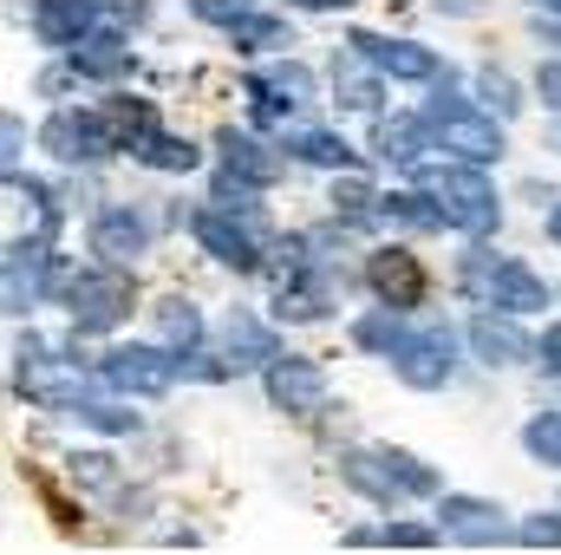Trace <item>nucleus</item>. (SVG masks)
Here are the masks:
<instances>
[{"label":"nucleus","instance_id":"nucleus-1","mask_svg":"<svg viewBox=\"0 0 561 555\" xmlns=\"http://www.w3.org/2000/svg\"><path fill=\"white\" fill-rule=\"evenodd\" d=\"M412 177L431 196V209H437L444 229H457V236H490L496 229L503 209H496V183L483 177V163H463V157H450V163H412Z\"/></svg>","mask_w":561,"mask_h":555},{"label":"nucleus","instance_id":"nucleus-2","mask_svg":"<svg viewBox=\"0 0 561 555\" xmlns=\"http://www.w3.org/2000/svg\"><path fill=\"white\" fill-rule=\"evenodd\" d=\"M457 281H463V294H470L477 307H496V314H542V307H549V281L536 275L529 262H516V256L470 249Z\"/></svg>","mask_w":561,"mask_h":555},{"label":"nucleus","instance_id":"nucleus-3","mask_svg":"<svg viewBox=\"0 0 561 555\" xmlns=\"http://www.w3.org/2000/svg\"><path fill=\"white\" fill-rule=\"evenodd\" d=\"M424 125H431V144L463 157V163H496L503 157V125L490 105H470V99H450V72L437 86V99L424 105Z\"/></svg>","mask_w":561,"mask_h":555},{"label":"nucleus","instance_id":"nucleus-4","mask_svg":"<svg viewBox=\"0 0 561 555\" xmlns=\"http://www.w3.org/2000/svg\"><path fill=\"white\" fill-rule=\"evenodd\" d=\"M59 294H66V314H72L79 333H105V327H118V320L131 314V275H125L118 262L72 275Z\"/></svg>","mask_w":561,"mask_h":555},{"label":"nucleus","instance_id":"nucleus-5","mask_svg":"<svg viewBox=\"0 0 561 555\" xmlns=\"http://www.w3.org/2000/svg\"><path fill=\"white\" fill-rule=\"evenodd\" d=\"M13 360H20V366H13V393H20V399L53 406V412H66V406H79V399H85V373H79L72 360H53L39 340H26Z\"/></svg>","mask_w":561,"mask_h":555},{"label":"nucleus","instance_id":"nucleus-6","mask_svg":"<svg viewBox=\"0 0 561 555\" xmlns=\"http://www.w3.org/2000/svg\"><path fill=\"white\" fill-rule=\"evenodd\" d=\"M176 353H163V347H112L105 360H99V380L112 386V393H131V399H163L170 393V380H176Z\"/></svg>","mask_w":561,"mask_h":555},{"label":"nucleus","instance_id":"nucleus-7","mask_svg":"<svg viewBox=\"0 0 561 555\" xmlns=\"http://www.w3.org/2000/svg\"><path fill=\"white\" fill-rule=\"evenodd\" d=\"M39 144H46L59 163H99V157L125 150L118 132L105 125V112H53V125L39 132Z\"/></svg>","mask_w":561,"mask_h":555},{"label":"nucleus","instance_id":"nucleus-8","mask_svg":"<svg viewBox=\"0 0 561 555\" xmlns=\"http://www.w3.org/2000/svg\"><path fill=\"white\" fill-rule=\"evenodd\" d=\"M392 373L419 393H437L450 373H457V333L450 327H424V333H405V347L392 353Z\"/></svg>","mask_w":561,"mask_h":555},{"label":"nucleus","instance_id":"nucleus-9","mask_svg":"<svg viewBox=\"0 0 561 555\" xmlns=\"http://www.w3.org/2000/svg\"><path fill=\"white\" fill-rule=\"evenodd\" d=\"M190 236L222 262V269H262V242H255V229H242L236 223V209H222V203H209V209H196L190 216Z\"/></svg>","mask_w":561,"mask_h":555},{"label":"nucleus","instance_id":"nucleus-10","mask_svg":"<svg viewBox=\"0 0 561 555\" xmlns=\"http://www.w3.org/2000/svg\"><path fill=\"white\" fill-rule=\"evenodd\" d=\"M268 399H275L280 412H320V406H327V373H320V366H313V360H294V353H287V360H268Z\"/></svg>","mask_w":561,"mask_h":555},{"label":"nucleus","instance_id":"nucleus-11","mask_svg":"<svg viewBox=\"0 0 561 555\" xmlns=\"http://www.w3.org/2000/svg\"><path fill=\"white\" fill-rule=\"evenodd\" d=\"M373 72H392V79H437V53H424L419 39H379V33H353L346 39Z\"/></svg>","mask_w":561,"mask_h":555},{"label":"nucleus","instance_id":"nucleus-12","mask_svg":"<svg viewBox=\"0 0 561 555\" xmlns=\"http://www.w3.org/2000/svg\"><path fill=\"white\" fill-rule=\"evenodd\" d=\"M366 281H373V294H379L386 307H399V314L424 301V269H419L412 249H379V256L366 262Z\"/></svg>","mask_w":561,"mask_h":555},{"label":"nucleus","instance_id":"nucleus-13","mask_svg":"<svg viewBox=\"0 0 561 555\" xmlns=\"http://www.w3.org/2000/svg\"><path fill=\"white\" fill-rule=\"evenodd\" d=\"M437 536H450V543H503L510 530H503L496 503H483V497H444L437 503Z\"/></svg>","mask_w":561,"mask_h":555},{"label":"nucleus","instance_id":"nucleus-14","mask_svg":"<svg viewBox=\"0 0 561 555\" xmlns=\"http://www.w3.org/2000/svg\"><path fill=\"white\" fill-rule=\"evenodd\" d=\"M46 269H53L46 242H7V281H0L7 314H26V307L46 294Z\"/></svg>","mask_w":561,"mask_h":555},{"label":"nucleus","instance_id":"nucleus-15","mask_svg":"<svg viewBox=\"0 0 561 555\" xmlns=\"http://www.w3.org/2000/svg\"><path fill=\"white\" fill-rule=\"evenodd\" d=\"M105 13V0H33V33L46 39V46H79L85 33H92V20Z\"/></svg>","mask_w":561,"mask_h":555},{"label":"nucleus","instance_id":"nucleus-16","mask_svg":"<svg viewBox=\"0 0 561 555\" xmlns=\"http://www.w3.org/2000/svg\"><path fill=\"white\" fill-rule=\"evenodd\" d=\"M150 249V223H144L131 203H118V209H105L99 223H92V256H105V262H131V256H144Z\"/></svg>","mask_w":561,"mask_h":555},{"label":"nucleus","instance_id":"nucleus-17","mask_svg":"<svg viewBox=\"0 0 561 555\" xmlns=\"http://www.w3.org/2000/svg\"><path fill=\"white\" fill-rule=\"evenodd\" d=\"M470 347H477V360H483V366H516V360L529 353V333L516 327V314L483 307V314L470 320Z\"/></svg>","mask_w":561,"mask_h":555},{"label":"nucleus","instance_id":"nucleus-18","mask_svg":"<svg viewBox=\"0 0 561 555\" xmlns=\"http://www.w3.org/2000/svg\"><path fill=\"white\" fill-rule=\"evenodd\" d=\"M340 477L359 490V497H373L379 510H392L405 490H399V477H392V464H386V451H346L340 457Z\"/></svg>","mask_w":561,"mask_h":555},{"label":"nucleus","instance_id":"nucleus-19","mask_svg":"<svg viewBox=\"0 0 561 555\" xmlns=\"http://www.w3.org/2000/svg\"><path fill=\"white\" fill-rule=\"evenodd\" d=\"M216 150H222V170H236V177H249V183H262V190L280 177V157H268V144H255L249 132H222Z\"/></svg>","mask_w":561,"mask_h":555},{"label":"nucleus","instance_id":"nucleus-20","mask_svg":"<svg viewBox=\"0 0 561 555\" xmlns=\"http://www.w3.org/2000/svg\"><path fill=\"white\" fill-rule=\"evenodd\" d=\"M125 59H131V46H125V33H118V26H92V33L72 46V66H79V72H92V79L125 72Z\"/></svg>","mask_w":561,"mask_h":555},{"label":"nucleus","instance_id":"nucleus-21","mask_svg":"<svg viewBox=\"0 0 561 555\" xmlns=\"http://www.w3.org/2000/svg\"><path fill=\"white\" fill-rule=\"evenodd\" d=\"M373 144H379L386 163H424V150H437L424 118H379V138Z\"/></svg>","mask_w":561,"mask_h":555},{"label":"nucleus","instance_id":"nucleus-22","mask_svg":"<svg viewBox=\"0 0 561 555\" xmlns=\"http://www.w3.org/2000/svg\"><path fill=\"white\" fill-rule=\"evenodd\" d=\"M268 360H275V333L249 314H229V366L249 373V366H268Z\"/></svg>","mask_w":561,"mask_h":555},{"label":"nucleus","instance_id":"nucleus-23","mask_svg":"<svg viewBox=\"0 0 561 555\" xmlns=\"http://www.w3.org/2000/svg\"><path fill=\"white\" fill-rule=\"evenodd\" d=\"M131 157H138L144 170H170V177H190V170L203 163V157H196V144H190V138H170V132H150Z\"/></svg>","mask_w":561,"mask_h":555},{"label":"nucleus","instance_id":"nucleus-24","mask_svg":"<svg viewBox=\"0 0 561 555\" xmlns=\"http://www.w3.org/2000/svg\"><path fill=\"white\" fill-rule=\"evenodd\" d=\"M157 327H163V340H170V353H196V340H203V314L190 307V301H163L157 307Z\"/></svg>","mask_w":561,"mask_h":555},{"label":"nucleus","instance_id":"nucleus-25","mask_svg":"<svg viewBox=\"0 0 561 555\" xmlns=\"http://www.w3.org/2000/svg\"><path fill=\"white\" fill-rule=\"evenodd\" d=\"M405 333H412V327L399 320V307H379V314H366V320L353 327V340H359L366 353H386V360H392V353L405 347Z\"/></svg>","mask_w":561,"mask_h":555},{"label":"nucleus","instance_id":"nucleus-26","mask_svg":"<svg viewBox=\"0 0 561 555\" xmlns=\"http://www.w3.org/2000/svg\"><path fill=\"white\" fill-rule=\"evenodd\" d=\"M287 150H294L300 163H320V170H346V163H353V144L333 138V132H294Z\"/></svg>","mask_w":561,"mask_h":555},{"label":"nucleus","instance_id":"nucleus-27","mask_svg":"<svg viewBox=\"0 0 561 555\" xmlns=\"http://www.w3.org/2000/svg\"><path fill=\"white\" fill-rule=\"evenodd\" d=\"M333 92H340V105H353V112H379V79H373V72H359L353 59L333 72Z\"/></svg>","mask_w":561,"mask_h":555},{"label":"nucleus","instance_id":"nucleus-28","mask_svg":"<svg viewBox=\"0 0 561 555\" xmlns=\"http://www.w3.org/2000/svg\"><path fill=\"white\" fill-rule=\"evenodd\" d=\"M333 209L353 216V223H366V216H379V190L366 177H333Z\"/></svg>","mask_w":561,"mask_h":555},{"label":"nucleus","instance_id":"nucleus-29","mask_svg":"<svg viewBox=\"0 0 561 555\" xmlns=\"http://www.w3.org/2000/svg\"><path fill=\"white\" fill-rule=\"evenodd\" d=\"M523 444H529V457L536 464H556L561 471V412H542L523 424Z\"/></svg>","mask_w":561,"mask_h":555},{"label":"nucleus","instance_id":"nucleus-30","mask_svg":"<svg viewBox=\"0 0 561 555\" xmlns=\"http://www.w3.org/2000/svg\"><path fill=\"white\" fill-rule=\"evenodd\" d=\"M477 92H483V105H490L496 118H516V112H523L516 79H510V72H496V66H483V72H477Z\"/></svg>","mask_w":561,"mask_h":555},{"label":"nucleus","instance_id":"nucleus-31","mask_svg":"<svg viewBox=\"0 0 561 555\" xmlns=\"http://www.w3.org/2000/svg\"><path fill=\"white\" fill-rule=\"evenodd\" d=\"M229 39H236L242 53H255V46H287V26L268 20V13H249V20H236V26H229Z\"/></svg>","mask_w":561,"mask_h":555},{"label":"nucleus","instance_id":"nucleus-32","mask_svg":"<svg viewBox=\"0 0 561 555\" xmlns=\"http://www.w3.org/2000/svg\"><path fill=\"white\" fill-rule=\"evenodd\" d=\"M386 464H392V477H399L405 497H437V471H424L412 451H386Z\"/></svg>","mask_w":561,"mask_h":555},{"label":"nucleus","instance_id":"nucleus-33","mask_svg":"<svg viewBox=\"0 0 561 555\" xmlns=\"http://www.w3.org/2000/svg\"><path fill=\"white\" fill-rule=\"evenodd\" d=\"M190 13H196V20H209V26H222V33H229V26H236V20H249V13H255V7H249V0H190Z\"/></svg>","mask_w":561,"mask_h":555},{"label":"nucleus","instance_id":"nucleus-34","mask_svg":"<svg viewBox=\"0 0 561 555\" xmlns=\"http://www.w3.org/2000/svg\"><path fill=\"white\" fill-rule=\"evenodd\" d=\"M516 536H523L529 550H561V517H529Z\"/></svg>","mask_w":561,"mask_h":555},{"label":"nucleus","instance_id":"nucleus-35","mask_svg":"<svg viewBox=\"0 0 561 555\" xmlns=\"http://www.w3.org/2000/svg\"><path fill=\"white\" fill-rule=\"evenodd\" d=\"M79 418H92L99 431H138V412H125V406H79Z\"/></svg>","mask_w":561,"mask_h":555},{"label":"nucleus","instance_id":"nucleus-36","mask_svg":"<svg viewBox=\"0 0 561 555\" xmlns=\"http://www.w3.org/2000/svg\"><path fill=\"white\" fill-rule=\"evenodd\" d=\"M536 92L549 99V112L561 118V59H542V72H536Z\"/></svg>","mask_w":561,"mask_h":555},{"label":"nucleus","instance_id":"nucleus-37","mask_svg":"<svg viewBox=\"0 0 561 555\" xmlns=\"http://www.w3.org/2000/svg\"><path fill=\"white\" fill-rule=\"evenodd\" d=\"M536 366H542V373H556V380H561V327H549V333L536 340Z\"/></svg>","mask_w":561,"mask_h":555},{"label":"nucleus","instance_id":"nucleus-38","mask_svg":"<svg viewBox=\"0 0 561 555\" xmlns=\"http://www.w3.org/2000/svg\"><path fill=\"white\" fill-rule=\"evenodd\" d=\"M386 543H405V550H419V543H431V530H412V523H386Z\"/></svg>","mask_w":561,"mask_h":555},{"label":"nucleus","instance_id":"nucleus-39","mask_svg":"<svg viewBox=\"0 0 561 555\" xmlns=\"http://www.w3.org/2000/svg\"><path fill=\"white\" fill-rule=\"evenodd\" d=\"M437 13H483V0H431Z\"/></svg>","mask_w":561,"mask_h":555},{"label":"nucleus","instance_id":"nucleus-40","mask_svg":"<svg viewBox=\"0 0 561 555\" xmlns=\"http://www.w3.org/2000/svg\"><path fill=\"white\" fill-rule=\"evenodd\" d=\"M294 7H307V13H333V7H346V0H294Z\"/></svg>","mask_w":561,"mask_h":555},{"label":"nucleus","instance_id":"nucleus-41","mask_svg":"<svg viewBox=\"0 0 561 555\" xmlns=\"http://www.w3.org/2000/svg\"><path fill=\"white\" fill-rule=\"evenodd\" d=\"M549 242H561V203L549 209Z\"/></svg>","mask_w":561,"mask_h":555},{"label":"nucleus","instance_id":"nucleus-42","mask_svg":"<svg viewBox=\"0 0 561 555\" xmlns=\"http://www.w3.org/2000/svg\"><path fill=\"white\" fill-rule=\"evenodd\" d=\"M536 7H549V13H561V0H536Z\"/></svg>","mask_w":561,"mask_h":555}]
</instances>
